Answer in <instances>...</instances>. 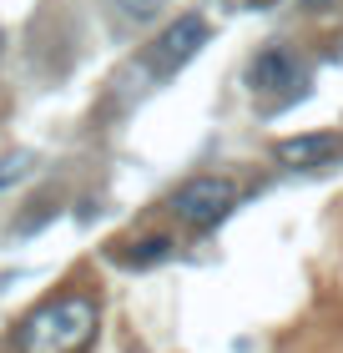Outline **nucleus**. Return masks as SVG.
Segmentation results:
<instances>
[{"label": "nucleus", "instance_id": "nucleus-1", "mask_svg": "<svg viewBox=\"0 0 343 353\" xmlns=\"http://www.w3.org/2000/svg\"><path fill=\"white\" fill-rule=\"evenodd\" d=\"M91 328H96V303L81 293H66L30 313L15 343H21V353H71L91 339Z\"/></svg>", "mask_w": 343, "mask_h": 353}, {"label": "nucleus", "instance_id": "nucleus-2", "mask_svg": "<svg viewBox=\"0 0 343 353\" xmlns=\"http://www.w3.org/2000/svg\"><path fill=\"white\" fill-rule=\"evenodd\" d=\"M233 202H237L233 176H187V182L172 192L177 222H187V228H197V232L217 228V222L233 212Z\"/></svg>", "mask_w": 343, "mask_h": 353}, {"label": "nucleus", "instance_id": "nucleus-3", "mask_svg": "<svg viewBox=\"0 0 343 353\" xmlns=\"http://www.w3.org/2000/svg\"><path fill=\"white\" fill-rule=\"evenodd\" d=\"M207 41H212L207 21H202L197 10H187V15H177V21L152 41V56H146V61H152V71H157V76H177V71L187 66V61H197V56H202V46H207Z\"/></svg>", "mask_w": 343, "mask_h": 353}, {"label": "nucleus", "instance_id": "nucleus-4", "mask_svg": "<svg viewBox=\"0 0 343 353\" xmlns=\"http://www.w3.org/2000/svg\"><path fill=\"white\" fill-rule=\"evenodd\" d=\"M298 81H303V66H298V56H293L288 46H268V51H257L253 66H248V86L253 91H293Z\"/></svg>", "mask_w": 343, "mask_h": 353}, {"label": "nucleus", "instance_id": "nucleus-5", "mask_svg": "<svg viewBox=\"0 0 343 353\" xmlns=\"http://www.w3.org/2000/svg\"><path fill=\"white\" fill-rule=\"evenodd\" d=\"M333 152H338V137H333V132H308V137L277 141V162L293 167V172H313V167L329 162Z\"/></svg>", "mask_w": 343, "mask_h": 353}, {"label": "nucleus", "instance_id": "nucleus-6", "mask_svg": "<svg viewBox=\"0 0 343 353\" xmlns=\"http://www.w3.org/2000/svg\"><path fill=\"white\" fill-rule=\"evenodd\" d=\"M121 268H157V263H167L172 258V237H141V243H126V248H117L111 252Z\"/></svg>", "mask_w": 343, "mask_h": 353}, {"label": "nucleus", "instance_id": "nucleus-7", "mask_svg": "<svg viewBox=\"0 0 343 353\" xmlns=\"http://www.w3.org/2000/svg\"><path fill=\"white\" fill-rule=\"evenodd\" d=\"M51 217H56V202H46V197H41V202H30V212H26L21 222H15V232H21V237H30V232H41Z\"/></svg>", "mask_w": 343, "mask_h": 353}, {"label": "nucleus", "instance_id": "nucleus-8", "mask_svg": "<svg viewBox=\"0 0 343 353\" xmlns=\"http://www.w3.org/2000/svg\"><path fill=\"white\" fill-rule=\"evenodd\" d=\"M117 6H121L126 21H152V15L167 6V0H117Z\"/></svg>", "mask_w": 343, "mask_h": 353}, {"label": "nucleus", "instance_id": "nucleus-9", "mask_svg": "<svg viewBox=\"0 0 343 353\" xmlns=\"http://www.w3.org/2000/svg\"><path fill=\"white\" fill-rule=\"evenodd\" d=\"M26 167H30V157H26V152H15V157H6V162H0V187H6L10 176H21Z\"/></svg>", "mask_w": 343, "mask_h": 353}, {"label": "nucleus", "instance_id": "nucleus-10", "mask_svg": "<svg viewBox=\"0 0 343 353\" xmlns=\"http://www.w3.org/2000/svg\"><path fill=\"white\" fill-rule=\"evenodd\" d=\"M303 6H308V10H313V15H323V10H333V6H338V0H303Z\"/></svg>", "mask_w": 343, "mask_h": 353}, {"label": "nucleus", "instance_id": "nucleus-11", "mask_svg": "<svg viewBox=\"0 0 343 353\" xmlns=\"http://www.w3.org/2000/svg\"><path fill=\"white\" fill-rule=\"evenodd\" d=\"M248 6H253V10H273V6H277V0H248Z\"/></svg>", "mask_w": 343, "mask_h": 353}, {"label": "nucleus", "instance_id": "nucleus-12", "mask_svg": "<svg viewBox=\"0 0 343 353\" xmlns=\"http://www.w3.org/2000/svg\"><path fill=\"white\" fill-rule=\"evenodd\" d=\"M0 46H6V36H0Z\"/></svg>", "mask_w": 343, "mask_h": 353}]
</instances>
